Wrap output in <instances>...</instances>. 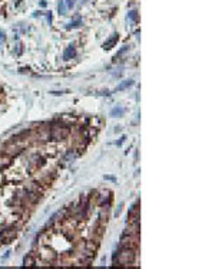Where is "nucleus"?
I'll list each match as a JSON object with an SVG mask.
<instances>
[{"instance_id":"obj_1","label":"nucleus","mask_w":215,"mask_h":269,"mask_svg":"<svg viewBox=\"0 0 215 269\" xmlns=\"http://www.w3.org/2000/svg\"><path fill=\"white\" fill-rule=\"evenodd\" d=\"M75 56H76V49H75V46L73 45L67 46V48L64 49V52H63L64 61H69V59H72V58H75Z\"/></svg>"},{"instance_id":"obj_2","label":"nucleus","mask_w":215,"mask_h":269,"mask_svg":"<svg viewBox=\"0 0 215 269\" xmlns=\"http://www.w3.org/2000/svg\"><path fill=\"white\" fill-rule=\"evenodd\" d=\"M118 39H119V35L118 33H115L110 39H108L106 42L103 43V49H110L112 46H115V43L118 42Z\"/></svg>"},{"instance_id":"obj_3","label":"nucleus","mask_w":215,"mask_h":269,"mask_svg":"<svg viewBox=\"0 0 215 269\" xmlns=\"http://www.w3.org/2000/svg\"><path fill=\"white\" fill-rule=\"evenodd\" d=\"M123 114H125V110H123L122 107H113V108L110 110V117H113V118L123 117Z\"/></svg>"},{"instance_id":"obj_4","label":"nucleus","mask_w":215,"mask_h":269,"mask_svg":"<svg viewBox=\"0 0 215 269\" xmlns=\"http://www.w3.org/2000/svg\"><path fill=\"white\" fill-rule=\"evenodd\" d=\"M82 23H83V22H82L80 16H76L75 20H72V22L66 26V29H75V27H80V26H82Z\"/></svg>"},{"instance_id":"obj_5","label":"nucleus","mask_w":215,"mask_h":269,"mask_svg":"<svg viewBox=\"0 0 215 269\" xmlns=\"http://www.w3.org/2000/svg\"><path fill=\"white\" fill-rule=\"evenodd\" d=\"M132 85H133V81L132 79L123 81V82H120L118 87H116V91H125V89H128V88H130Z\"/></svg>"},{"instance_id":"obj_6","label":"nucleus","mask_w":215,"mask_h":269,"mask_svg":"<svg viewBox=\"0 0 215 269\" xmlns=\"http://www.w3.org/2000/svg\"><path fill=\"white\" fill-rule=\"evenodd\" d=\"M23 263H24V266H32V265H34V258L32 255H27V256H24Z\"/></svg>"},{"instance_id":"obj_7","label":"nucleus","mask_w":215,"mask_h":269,"mask_svg":"<svg viewBox=\"0 0 215 269\" xmlns=\"http://www.w3.org/2000/svg\"><path fill=\"white\" fill-rule=\"evenodd\" d=\"M57 12H59V14H64V13H66V6H64V1H63V0H59V4H57Z\"/></svg>"},{"instance_id":"obj_8","label":"nucleus","mask_w":215,"mask_h":269,"mask_svg":"<svg viewBox=\"0 0 215 269\" xmlns=\"http://www.w3.org/2000/svg\"><path fill=\"white\" fill-rule=\"evenodd\" d=\"M46 164V158L44 157H37V160H36V163H34V166H36V168H40L43 167Z\"/></svg>"},{"instance_id":"obj_9","label":"nucleus","mask_w":215,"mask_h":269,"mask_svg":"<svg viewBox=\"0 0 215 269\" xmlns=\"http://www.w3.org/2000/svg\"><path fill=\"white\" fill-rule=\"evenodd\" d=\"M128 17L132 20V22H136V20H138V12H136V10H130L128 13Z\"/></svg>"},{"instance_id":"obj_10","label":"nucleus","mask_w":215,"mask_h":269,"mask_svg":"<svg viewBox=\"0 0 215 269\" xmlns=\"http://www.w3.org/2000/svg\"><path fill=\"white\" fill-rule=\"evenodd\" d=\"M129 49V46H123V48H122V49H120V50H119L118 53H116V58H118V56H120L122 55V53H125V52H126V50H128Z\"/></svg>"},{"instance_id":"obj_11","label":"nucleus","mask_w":215,"mask_h":269,"mask_svg":"<svg viewBox=\"0 0 215 269\" xmlns=\"http://www.w3.org/2000/svg\"><path fill=\"white\" fill-rule=\"evenodd\" d=\"M122 207H123V203H119L118 209H116V212H115V216H119V214H120V212H122Z\"/></svg>"},{"instance_id":"obj_12","label":"nucleus","mask_w":215,"mask_h":269,"mask_svg":"<svg viewBox=\"0 0 215 269\" xmlns=\"http://www.w3.org/2000/svg\"><path fill=\"white\" fill-rule=\"evenodd\" d=\"M67 1V7H73L75 6V1L73 0H66Z\"/></svg>"},{"instance_id":"obj_13","label":"nucleus","mask_w":215,"mask_h":269,"mask_svg":"<svg viewBox=\"0 0 215 269\" xmlns=\"http://www.w3.org/2000/svg\"><path fill=\"white\" fill-rule=\"evenodd\" d=\"M105 179H106V180H110V181H116V179H115L113 176H105Z\"/></svg>"},{"instance_id":"obj_14","label":"nucleus","mask_w":215,"mask_h":269,"mask_svg":"<svg viewBox=\"0 0 215 269\" xmlns=\"http://www.w3.org/2000/svg\"><path fill=\"white\" fill-rule=\"evenodd\" d=\"M125 138H126V137H122V138H120L119 141H116V146H120V144H122V143L125 141Z\"/></svg>"},{"instance_id":"obj_15","label":"nucleus","mask_w":215,"mask_h":269,"mask_svg":"<svg viewBox=\"0 0 215 269\" xmlns=\"http://www.w3.org/2000/svg\"><path fill=\"white\" fill-rule=\"evenodd\" d=\"M4 39H6V36H4V32H1V30H0V42H1V40H4Z\"/></svg>"},{"instance_id":"obj_16","label":"nucleus","mask_w":215,"mask_h":269,"mask_svg":"<svg viewBox=\"0 0 215 269\" xmlns=\"http://www.w3.org/2000/svg\"><path fill=\"white\" fill-rule=\"evenodd\" d=\"M120 130H122L120 127H116V128H115V133H120Z\"/></svg>"}]
</instances>
